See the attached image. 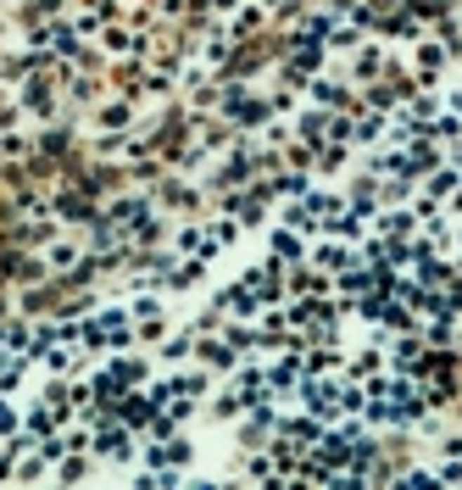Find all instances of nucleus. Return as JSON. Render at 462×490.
I'll return each instance as SVG.
<instances>
[{
  "label": "nucleus",
  "instance_id": "1",
  "mask_svg": "<svg viewBox=\"0 0 462 490\" xmlns=\"http://www.w3.org/2000/svg\"><path fill=\"white\" fill-rule=\"evenodd\" d=\"M123 123H128V106H106L100 112V128H123Z\"/></svg>",
  "mask_w": 462,
  "mask_h": 490
}]
</instances>
